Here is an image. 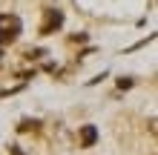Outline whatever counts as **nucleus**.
<instances>
[{
    "label": "nucleus",
    "mask_w": 158,
    "mask_h": 155,
    "mask_svg": "<svg viewBox=\"0 0 158 155\" xmlns=\"http://www.w3.org/2000/svg\"><path fill=\"white\" fill-rule=\"evenodd\" d=\"M29 129H38V121H29V118H26V121L17 124V132H29Z\"/></svg>",
    "instance_id": "4"
},
{
    "label": "nucleus",
    "mask_w": 158,
    "mask_h": 155,
    "mask_svg": "<svg viewBox=\"0 0 158 155\" xmlns=\"http://www.w3.org/2000/svg\"><path fill=\"white\" fill-rule=\"evenodd\" d=\"M63 26V12L60 9H46L43 12V23H40V35H52Z\"/></svg>",
    "instance_id": "2"
},
{
    "label": "nucleus",
    "mask_w": 158,
    "mask_h": 155,
    "mask_svg": "<svg viewBox=\"0 0 158 155\" xmlns=\"http://www.w3.org/2000/svg\"><path fill=\"white\" fill-rule=\"evenodd\" d=\"M95 141H98V129L92 124L86 126H81V147H95Z\"/></svg>",
    "instance_id": "3"
},
{
    "label": "nucleus",
    "mask_w": 158,
    "mask_h": 155,
    "mask_svg": "<svg viewBox=\"0 0 158 155\" xmlns=\"http://www.w3.org/2000/svg\"><path fill=\"white\" fill-rule=\"evenodd\" d=\"M40 55H46V52L43 49H29V52H26V58H29V60H38Z\"/></svg>",
    "instance_id": "5"
},
{
    "label": "nucleus",
    "mask_w": 158,
    "mask_h": 155,
    "mask_svg": "<svg viewBox=\"0 0 158 155\" xmlns=\"http://www.w3.org/2000/svg\"><path fill=\"white\" fill-rule=\"evenodd\" d=\"M9 149H12V155H26V152H20L17 147H9Z\"/></svg>",
    "instance_id": "7"
},
{
    "label": "nucleus",
    "mask_w": 158,
    "mask_h": 155,
    "mask_svg": "<svg viewBox=\"0 0 158 155\" xmlns=\"http://www.w3.org/2000/svg\"><path fill=\"white\" fill-rule=\"evenodd\" d=\"M129 86H132V80H129V78H118V89H129Z\"/></svg>",
    "instance_id": "6"
},
{
    "label": "nucleus",
    "mask_w": 158,
    "mask_h": 155,
    "mask_svg": "<svg viewBox=\"0 0 158 155\" xmlns=\"http://www.w3.org/2000/svg\"><path fill=\"white\" fill-rule=\"evenodd\" d=\"M20 32H23V23L17 14H0V49L15 43L20 38Z\"/></svg>",
    "instance_id": "1"
}]
</instances>
